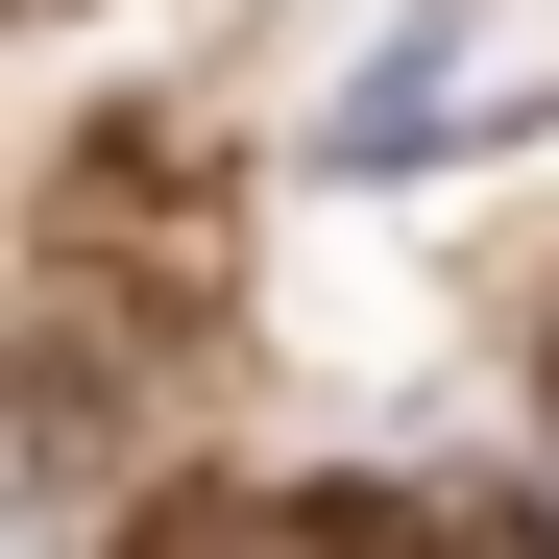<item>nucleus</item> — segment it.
Listing matches in <instances>:
<instances>
[{"label":"nucleus","instance_id":"nucleus-1","mask_svg":"<svg viewBox=\"0 0 559 559\" xmlns=\"http://www.w3.org/2000/svg\"><path fill=\"white\" fill-rule=\"evenodd\" d=\"M146 559H511V535H438V511H390V487H195Z\"/></svg>","mask_w":559,"mask_h":559},{"label":"nucleus","instance_id":"nucleus-2","mask_svg":"<svg viewBox=\"0 0 559 559\" xmlns=\"http://www.w3.org/2000/svg\"><path fill=\"white\" fill-rule=\"evenodd\" d=\"M535 414H559V341H535Z\"/></svg>","mask_w":559,"mask_h":559}]
</instances>
